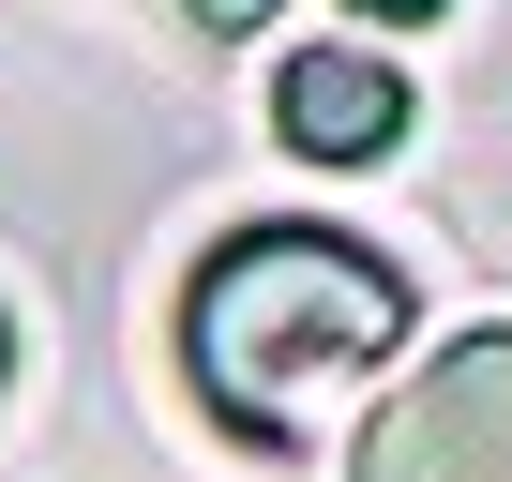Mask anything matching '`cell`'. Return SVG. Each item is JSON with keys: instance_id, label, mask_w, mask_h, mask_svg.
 <instances>
[{"instance_id": "6da1fadb", "label": "cell", "mask_w": 512, "mask_h": 482, "mask_svg": "<svg viewBox=\"0 0 512 482\" xmlns=\"http://www.w3.org/2000/svg\"><path fill=\"white\" fill-rule=\"evenodd\" d=\"M407 347V272L332 226H241L181 287V362L241 437H302L332 377H377Z\"/></svg>"}, {"instance_id": "7a4b0ae2", "label": "cell", "mask_w": 512, "mask_h": 482, "mask_svg": "<svg viewBox=\"0 0 512 482\" xmlns=\"http://www.w3.org/2000/svg\"><path fill=\"white\" fill-rule=\"evenodd\" d=\"M347 482H512V332H452L377 422Z\"/></svg>"}, {"instance_id": "3957f363", "label": "cell", "mask_w": 512, "mask_h": 482, "mask_svg": "<svg viewBox=\"0 0 512 482\" xmlns=\"http://www.w3.org/2000/svg\"><path fill=\"white\" fill-rule=\"evenodd\" d=\"M272 121H287L302 166H377V151L407 136V76H392L377 46H302V61L272 76Z\"/></svg>"}, {"instance_id": "277c9868", "label": "cell", "mask_w": 512, "mask_h": 482, "mask_svg": "<svg viewBox=\"0 0 512 482\" xmlns=\"http://www.w3.org/2000/svg\"><path fill=\"white\" fill-rule=\"evenodd\" d=\"M181 16H196V31H256L272 0H181Z\"/></svg>"}, {"instance_id": "5b68a950", "label": "cell", "mask_w": 512, "mask_h": 482, "mask_svg": "<svg viewBox=\"0 0 512 482\" xmlns=\"http://www.w3.org/2000/svg\"><path fill=\"white\" fill-rule=\"evenodd\" d=\"M362 16H377V31H422V16H437V0H362Z\"/></svg>"}, {"instance_id": "8992f818", "label": "cell", "mask_w": 512, "mask_h": 482, "mask_svg": "<svg viewBox=\"0 0 512 482\" xmlns=\"http://www.w3.org/2000/svg\"><path fill=\"white\" fill-rule=\"evenodd\" d=\"M0 362H16V347H0Z\"/></svg>"}]
</instances>
